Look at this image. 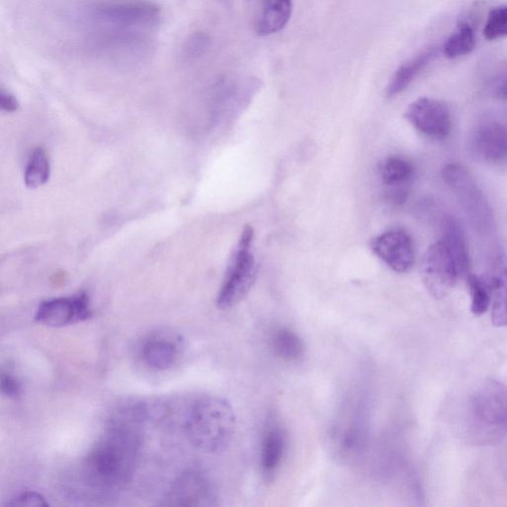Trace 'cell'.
<instances>
[{"label":"cell","instance_id":"1","mask_svg":"<svg viewBox=\"0 0 507 507\" xmlns=\"http://www.w3.org/2000/svg\"><path fill=\"white\" fill-rule=\"evenodd\" d=\"M148 407L138 403L121 406L112 414L102 436L82 465L84 482L94 492L110 494L129 485L138 469Z\"/></svg>","mask_w":507,"mask_h":507},{"label":"cell","instance_id":"2","mask_svg":"<svg viewBox=\"0 0 507 507\" xmlns=\"http://www.w3.org/2000/svg\"><path fill=\"white\" fill-rule=\"evenodd\" d=\"M183 425L194 448L214 454L227 449L236 435L237 419L227 399L203 396L188 407Z\"/></svg>","mask_w":507,"mask_h":507},{"label":"cell","instance_id":"3","mask_svg":"<svg viewBox=\"0 0 507 507\" xmlns=\"http://www.w3.org/2000/svg\"><path fill=\"white\" fill-rule=\"evenodd\" d=\"M465 431L479 445L500 443L507 435V386L486 380L467 399Z\"/></svg>","mask_w":507,"mask_h":507},{"label":"cell","instance_id":"4","mask_svg":"<svg viewBox=\"0 0 507 507\" xmlns=\"http://www.w3.org/2000/svg\"><path fill=\"white\" fill-rule=\"evenodd\" d=\"M254 234L249 226L241 233L217 299L218 307L222 310L237 306L255 284L258 262L252 253Z\"/></svg>","mask_w":507,"mask_h":507},{"label":"cell","instance_id":"5","mask_svg":"<svg viewBox=\"0 0 507 507\" xmlns=\"http://www.w3.org/2000/svg\"><path fill=\"white\" fill-rule=\"evenodd\" d=\"M442 177L476 231L491 233L495 227L494 212L473 174L463 165L452 163L445 165Z\"/></svg>","mask_w":507,"mask_h":507},{"label":"cell","instance_id":"6","mask_svg":"<svg viewBox=\"0 0 507 507\" xmlns=\"http://www.w3.org/2000/svg\"><path fill=\"white\" fill-rule=\"evenodd\" d=\"M367 404L360 396L347 399L331 428L330 445L341 460H354L365 449L369 432Z\"/></svg>","mask_w":507,"mask_h":507},{"label":"cell","instance_id":"7","mask_svg":"<svg viewBox=\"0 0 507 507\" xmlns=\"http://www.w3.org/2000/svg\"><path fill=\"white\" fill-rule=\"evenodd\" d=\"M421 275L427 290L435 298L449 295L461 277L459 269L443 241L429 247L422 258Z\"/></svg>","mask_w":507,"mask_h":507},{"label":"cell","instance_id":"8","mask_svg":"<svg viewBox=\"0 0 507 507\" xmlns=\"http://www.w3.org/2000/svg\"><path fill=\"white\" fill-rule=\"evenodd\" d=\"M165 506L209 507L218 504V494L209 477L200 471L183 472L165 493Z\"/></svg>","mask_w":507,"mask_h":507},{"label":"cell","instance_id":"9","mask_svg":"<svg viewBox=\"0 0 507 507\" xmlns=\"http://www.w3.org/2000/svg\"><path fill=\"white\" fill-rule=\"evenodd\" d=\"M405 117L415 130L429 139L445 140L452 131L449 109L442 102L431 97H421L409 104Z\"/></svg>","mask_w":507,"mask_h":507},{"label":"cell","instance_id":"10","mask_svg":"<svg viewBox=\"0 0 507 507\" xmlns=\"http://www.w3.org/2000/svg\"><path fill=\"white\" fill-rule=\"evenodd\" d=\"M97 21L121 28L151 29L161 22V8L149 2L106 4L94 11Z\"/></svg>","mask_w":507,"mask_h":507},{"label":"cell","instance_id":"11","mask_svg":"<svg viewBox=\"0 0 507 507\" xmlns=\"http://www.w3.org/2000/svg\"><path fill=\"white\" fill-rule=\"evenodd\" d=\"M92 316L90 298L84 292L73 297L48 299L38 307L35 320L49 327L82 323Z\"/></svg>","mask_w":507,"mask_h":507},{"label":"cell","instance_id":"12","mask_svg":"<svg viewBox=\"0 0 507 507\" xmlns=\"http://www.w3.org/2000/svg\"><path fill=\"white\" fill-rule=\"evenodd\" d=\"M370 248L376 255L393 271L404 274L414 265V243L401 230L388 231L370 241Z\"/></svg>","mask_w":507,"mask_h":507},{"label":"cell","instance_id":"13","mask_svg":"<svg viewBox=\"0 0 507 507\" xmlns=\"http://www.w3.org/2000/svg\"><path fill=\"white\" fill-rule=\"evenodd\" d=\"M472 149L486 163H507V126L494 121L483 123L474 132Z\"/></svg>","mask_w":507,"mask_h":507},{"label":"cell","instance_id":"14","mask_svg":"<svg viewBox=\"0 0 507 507\" xmlns=\"http://www.w3.org/2000/svg\"><path fill=\"white\" fill-rule=\"evenodd\" d=\"M287 452L285 429L276 421L270 419L262 434L261 444V471L268 482L274 480L279 473Z\"/></svg>","mask_w":507,"mask_h":507},{"label":"cell","instance_id":"15","mask_svg":"<svg viewBox=\"0 0 507 507\" xmlns=\"http://www.w3.org/2000/svg\"><path fill=\"white\" fill-rule=\"evenodd\" d=\"M378 173L383 184L394 189L396 200L404 201L407 194L406 188L412 182L414 174L413 164L398 156H392L379 164Z\"/></svg>","mask_w":507,"mask_h":507},{"label":"cell","instance_id":"16","mask_svg":"<svg viewBox=\"0 0 507 507\" xmlns=\"http://www.w3.org/2000/svg\"><path fill=\"white\" fill-rule=\"evenodd\" d=\"M439 54H440V48H429L399 67L391 83L387 85V96L392 99L405 92L416 77L438 58Z\"/></svg>","mask_w":507,"mask_h":507},{"label":"cell","instance_id":"17","mask_svg":"<svg viewBox=\"0 0 507 507\" xmlns=\"http://www.w3.org/2000/svg\"><path fill=\"white\" fill-rule=\"evenodd\" d=\"M179 354L177 341L165 336H153L146 340L141 349L144 363L156 370L171 369L177 362Z\"/></svg>","mask_w":507,"mask_h":507},{"label":"cell","instance_id":"18","mask_svg":"<svg viewBox=\"0 0 507 507\" xmlns=\"http://www.w3.org/2000/svg\"><path fill=\"white\" fill-rule=\"evenodd\" d=\"M442 231V241L451 253L461 277L469 276L471 274L470 255L461 224L455 218L447 217L443 221Z\"/></svg>","mask_w":507,"mask_h":507},{"label":"cell","instance_id":"19","mask_svg":"<svg viewBox=\"0 0 507 507\" xmlns=\"http://www.w3.org/2000/svg\"><path fill=\"white\" fill-rule=\"evenodd\" d=\"M291 13V0H264L257 24L258 35L270 36L282 31L289 23Z\"/></svg>","mask_w":507,"mask_h":507},{"label":"cell","instance_id":"20","mask_svg":"<svg viewBox=\"0 0 507 507\" xmlns=\"http://www.w3.org/2000/svg\"><path fill=\"white\" fill-rule=\"evenodd\" d=\"M270 343L274 353L288 363H297L305 357L304 340L289 328L275 329L274 333L271 334Z\"/></svg>","mask_w":507,"mask_h":507},{"label":"cell","instance_id":"21","mask_svg":"<svg viewBox=\"0 0 507 507\" xmlns=\"http://www.w3.org/2000/svg\"><path fill=\"white\" fill-rule=\"evenodd\" d=\"M492 289V321L496 327L507 326V261L502 260L489 281Z\"/></svg>","mask_w":507,"mask_h":507},{"label":"cell","instance_id":"22","mask_svg":"<svg viewBox=\"0 0 507 507\" xmlns=\"http://www.w3.org/2000/svg\"><path fill=\"white\" fill-rule=\"evenodd\" d=\"M51 167L48 155L43 148H37L27 163L24 182L28 189L42 187L50 179Z\"/></svg>","mask_w":507,"mask_h":507},{"label":"cell","instance_id":"23","mask_svg":"<svg viewBox=\"0 0 507 507\" xmlns=\"http://www.w3.org/2000/svg\"><path fill=\"white\" fill-rule=\"evenodd\" d=\"M476 48L474 29L467 23L459 26L442 47V52L448 58H457L471 54Z\"/></svg>","mask_w":507,"mask_h":507},{"label":"cell","instance_id":"24","mask_svg":"<svg viewBox=\"0 0 507 507\" xmlns=\"http://www.w3.org/2000/svg\"><path fill=\"white\" fill-rule=\"evenodd\" d=\"M467 279L470 288L471 310L475 316H483L492 307L493 296L489 281L473 274Z\"/></svg>","mask_w":507,"mask_h":507},{"label":"cell","instance_id":"25","mask_svg":"<svg viewBox=\"0 0 507 507\" xmlns=\"http://www.w3.org/2000/svg\"><path fill=\"white\" fill-rule=\"evenodd\" d=\"M487 40H496L507 37V6H497L492 9L487 16L484 29Z\"/></svg>","mask_w":507,"mask_h":507},{"label":"cell","instance_id":"26","mask_svg":"<svg viewBox=\"0 0 507 507\" xmlns=\"http://www.w3.org/2000/svg\"><path fill=\"white\" fill-rule=\"evenodd\" d=\"M6 505L41 507L49 506V503L41 494L36 492H23L13 497V499L9 501Z\"/></svg>","mask_w":507,"mask_h":507},{"label":"cell","instance_id":"27","mask_svg":"<svg viewBox=\"0 0 507 507\" xmlns=\"http://www.w3.org/2000/svg\"><path fill=\"white\" fill-rule=\"evenodd\" d=\"M0 387L4 396L11 398H16L22 394V384L15 376L11 373L4 372L2 380H0Z\"/></svg>","mask_w":507,"mask_h":507},{"label":"cell","instance_id":"28","mask_svg":"<svg viewBox=\"0 0 507 507\" xmlns=\"http://www.w3.org/2000/svg\"><path fill=\"white\" fill-rule=\"evenodd\" d=\"M209 40L206 35H193L189 42L185 44L184 54L190 58H197L206 51Z\"/></svg>","mask_w":507,"mask_h":507},{"label":"cell","instance_id":"29","mask_svg":"<svg viewBox=\"0 0 507 507\" xmlns=\"http://www.w3.org/2000/svg\"><path fill=\"white\" fill-rule=\"evenodd\" d=\"M0 106L6 112H14L19 109V102L13 94L2 91V93H0Z\"/></svg>","mask_w":507,"mask_h":507},{"label":"cell","instance_id":"30","mask_svg":"<svg viewBox=\"0 0 507 507\" xmlns=\"http://www.w3.org/2000/svg\"><path fill=\"white\" fill-rule=\"evenodd\" d=\"M496 94L500 99L507 101V76L496 87Z\"/></svg>","mask_w":507,"mask_h":507}]
</instances>
